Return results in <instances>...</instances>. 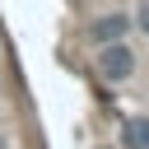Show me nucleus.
I'll return each mask as SVG.
<instances>
[{"instance_id": "obj_3", "label": "nucleus", "mask_w": 149, "mask_h": 149, "mask_svg": "<svg viewBox=\"0 0 149 149\" xmlns=\"http://www.w3.org/2000/svg\"><path fill=\"white\" fill-rule=\"evenodd\" d=\"M121 144L126 149H149V112H135L121 121Z\"/></svg>"}, {"instance_id": "obj_1", "label": "nucleus", "mask_w": 149, "mask_h": 149, "mask_svg": "<svg viewBox=\"0 0 149 149\" xmlns=\"http://www.w3.org/2000/svg\"><path fill=\"white\" fill-rule=\"evenodd\" d=\"M98 74H102L107 84H121V79H130V74H135V51H130L126 42H112V47H102V51H98Z\"/></svg>"}, {"instance_id": "obj_5", "label": "nucleus", "mask_w": 149, "mask_h": 149, "mask_svg": "<svg viewBox=\"0 0 149 149\" xmlns=\"http://www.w3.org/2000/svg\"><path fill=\"white\" fill-rule=\"evenodd\" d=\"M0 149H5V140H0Z\"/></svg>"}, {"instance_id": "obj_2", "label": "nucleus", "mask_w": 149, "mask_h": 149, "mask_svg": "<svg viewBox=\"0 0 149 149\" xmlns=\"http://www.w3.org/2000/svg\"><path fill=\"white\" fill-rule=\"evenodd\" d=\"M126 28H130V19H126V14H102V19H93V23H88V42H93V47H112V42H121V37H126Z\"/></svg>"}, {"instance_id": "obj_4", "label": "nucleus", "mask_w": 149, "mask_h": 149, "mask_svg": "<svg viewBox=\"0 0 149 149\" xmlns=\"http://www.w3.org/2000/svg\"><path fill=\"white\" fill-rule=\"evenodd\" d=\"M135 23H140V33H144V37H149V0H144V5H140V14H135Z\"/></svg>"}]
</instances>
